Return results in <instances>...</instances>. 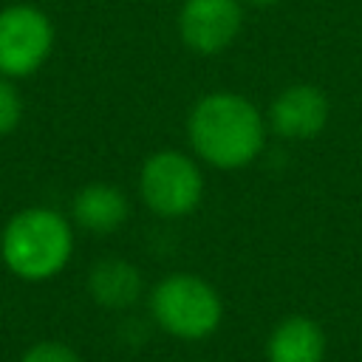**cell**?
<instances>
[{
	"instance_id": "13",
	"label": "cell",
	"mask_w": 362,
	"mask_h": 362,
	"mask_svg": "<svg viewBox=\"0 0 362 362\" xmlns=\"http://www.w3.org/2000/svg\"><path fill=\"white\" fill-rule=\"evenodd\" d=\"M243 6H255V8H269V6H277L280 0H240Z\"/></svg>"
},
{
	"instance_id": "2",
	"label": "cell",
	"mask_w": 362,
	"mask_h": 362,
	"mask_svg": "<svg viewBox=\"0 0 362 362\" xmlns=\"http://www.w3.org/2000/svg\"><path fill=\"white\" fill-rule=\"evenodd\" d=\"M74 255V226L48 206H28L11 215L0 235L6 269L28 283L57 277Z\"/></svg>"
},
{
	"instance_id": "12",
	"label": "cell",
	"mask_w": 362,
	"mask_h": 362,
	"mask_svg": "<svg viewBox=\"0 0 362 362\" xmlns=\"http://www.w3.org/2000/svg\"><path fill=\"white\" fill-rule=\"evenodd\" d=\"M20 362H82V359L76 356V351L71 345L57 342V339H45V342L31 345L20 356Z\"/></svg>"
},
{
	"instance_id": "11",
	"label": "cell",
	"mask_w": 362,
	"mask_h": 362,
	"mask_svg": "<svg viewBox=\"0 0 362 362\" xmlns=\"http://www.w3.org/2000/svg\"><path fill=\"white\" fill-rule=\"evenodd\" d=\"M23 119V99L11 79L0 76V136L11 133Z\"/></svg>"
},
{
	"instance_id": "8",
	"label": "cell",
	"mask_w": 362,
	"mask_h": 362,
	"mask_svg": "<svg viewBox=\"0 0 362 362\" xmlns=\"http://www.w3.org/2000/svg\"><path fill=\"white\" fill-rule=\"evenodd\" d=\"M130 215L127 195L105 181H90L85 184L71 204V218L79 229L93 232V235H110L122 229V223Z\"/></svg>"
},
{
	"instance_id": "5",
	"label": "cell",
	"mask_w": 362,
	"mask_h": 362,
	"mask_svg": "<svg viewBox=\"0 0 362 362\" xmlns=\"http://www.w3.org/2000/svg\"><path fill=\"white\" fill-rule=\"evenodd\" d=\"M54 23L31 3L0 8V76L23 79L37 74L54 51Z\"/></svg>"
},
{
	"instance_id": "9",
	"label": "cell",
	"mask_w": 362,
	"mask_h": 362,
	"mask_svg": "<svg viewBox=\"0 0 362 362\" xmlns=\"http://www.w3.org/2000/svg\"><path fill=\"white\" fill-rule=\"evenodd\" d=\"M269 362H322L325 359V334L317 320L305 314L283 317L266 339Z\"/></svg>"
},
{
	"instance_id": "1",
	"label": "cell",
	"mask_w": 362,
	"mask_h": 362,
	"mask_svg": "<svg viewBox=\"0 0 362 362\" xmlns=\"http://www.w3.org/2000/svg\"><path fill=\"white\" fill-rule=\"evenodd\" d=\"M187 136L192 156L201 164L215 170H243L263 153L269 122L243 93L209 90L192 105Z\"/></svg>"
},
{
	"instance_id": "3",
	"label": "cell",
	"mask_w": 362,
	"mask_h": 362,
	"mask_svg": "<svg viewBox=\"0 0 362 362\" xmlns=\"http://www.w3.org/2000/svg\"><path fill=\"white\" fill-rule=\"evenodd\" d=\"M150 317L153 322L184 342L206 339L218 331L223 320V300L218 288L189 272H175L161 277L150 288Z\"/></svg>"
},
{
	"instance_id": "4",
	"label": "cell",
	"mask_w": 362,
	"mask_h": 362,
	"mask_svg": "<svg viewBox=\"0 0 362 362\" xmlns=\"http://www.w3.org/2000/svg\"><path fill=\"white\" fill-rule=\"evenodd\" d=\"M201 161L181 150H156L139 170V195L144 206L158 218H184L204 201Z\"/></svg>"
},
{
	"instance_id": "10",
	"label": "cell",
	"mask_w": 362,
	"mask_h": 362,
	"mask_svg": "<svg viewBox=\"0 0 362 362\" xmlns=\"http://www.w3.org/2000/svg\"><path fill=\"white\" fill-rule=\"evenodd\" d=\"M141 272L122 257H105L88 274V294L96 305L110 311L130 308L141 297Z\"/></svg>"
},
{
	"instance_id": "6",
	"label": "cell",
	"mask_w": 362,
	"mask_h": 362,
	"mask_svg": "<svg viewBox=\"0 0 362 362\" xmlns=\"http://www.w3.org/2000/svg\"><path fill=\"white\" fill-rule=\"evenodd\" d=\"M240 25V0H184L178 8V37L189 51L201 57L226 51L238 40Z\"/></svg>"
},
{
	"instance_id": "7",
	"label": "cell",
	"mask_w": 362,
	"mask_h": 362,
	"mask_svg": "<svg viewBox=\"0 0 362 362\" xmlns=\"http://www.w3.org/2000/svg\"><path fill=\"white\" fill-rule=\"evenodd\" d=\"M328 116H331V105L322 88L311 82H294V85H286L272 99L266 122L280 139L308 141L325 130Z\"/></svg>"
}]
</instances>
